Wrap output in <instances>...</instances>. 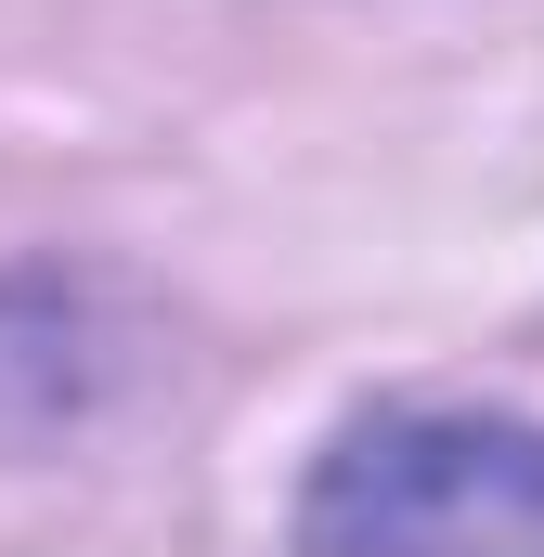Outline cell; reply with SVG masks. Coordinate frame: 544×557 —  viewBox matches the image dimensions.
I'll use <instances>...</instances> for the list:
<instances>
[{"label":"cell","mask_w":544,"mask_h":557,"mask_svg":"<svg viewBox=\"0 0 544 557\" xmlns=\"http://www.w3.org/2000/svg\"><path fill=\"white\" fill-rule=\"evenodd\" d=\"M285 557H544V428L390 403L324 441Z\"/></svg>","instance_id":"obj_1"}]
</instances>
